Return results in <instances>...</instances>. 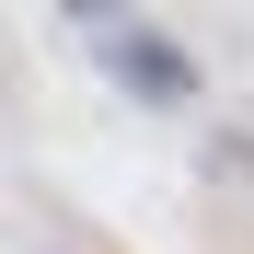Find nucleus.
Masks as SVG:
<instances>
[{
  "instance_id": "f257e3e1",
  "label": "nucleus",
  "mask_w": 254,
  "mask_h": 254,
  "mask_svg": "<svg viewBox=\"0 0 254 254\" xmlns=\"http://www.w3.org/2000/svg\"><path fill=\"white\" fill-rule=\"evenodd\" d=\"M93 35H104V69H116L139 104H185V93H196V69H185L174 47H162L150 23H93Z\"/></svg>"
}]
</instances>
